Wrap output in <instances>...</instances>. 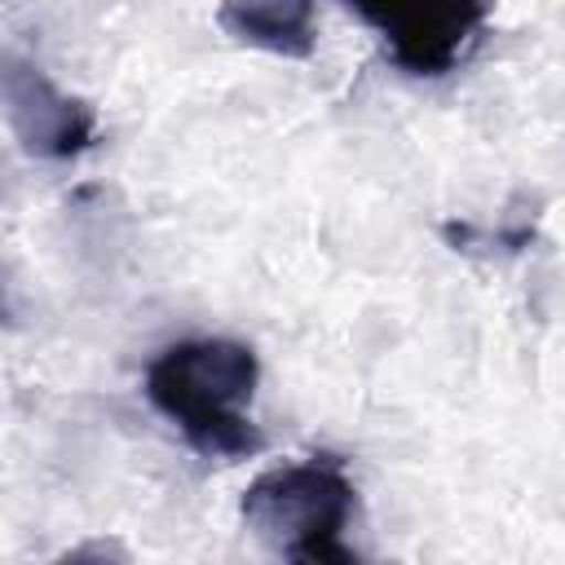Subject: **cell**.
<instances>
[{"mask_svg": "<svg viewBox=\"0 0 565 565\" xmlns=\"http://www.w3.org/2000/svg\"><path fill=\"white\" fill-rule=\"evenodd\" d=\"M260 362L243 340L199 335L177 340L146 366L150 406L185 437L203 459H247L265 446L252 424Z\"/></svg>", "mask_w": 565, "mask_h": 565, "instance_id": "obj_1", "label": "cell"}, {"mask_svg": "<svg viewBox=\"0 0 565 565\" xmlns=\"http://www.w3.org/2000/svg\"><path fill=\"white\" fill-rule=\"evenodd\" d=\"M216 22L238 44L278 57H309L318 44L313 0H221Z\"/></svg>", "mask_w": 565, "mask_h": 565, "instance_id": "obj_5", "label": "cell"}, {"mask_svg": "<svg viewBox=\"0 0 565 565\" xmlns=\"http://www.w3.org/2000/svg\"><path fill=\"white\" fill-rule=\"evenodd\" d=\"M353 516L358 490L335 455L265 468L243 490V525L287 561H353V547H344Z\"/></svg>", "mask_w": 565, "mask_h": 565, "instance_id": "obj_2", "label": "cell"}, {"mask_svg": "<svg viewBox=\"0 0 565 565\" xmlns=\"http://www.w3.org/2000/svg\"><path fill=\"white\" fill-rule=\"evenodd\" d=\"M4 102H9L13 132L22 137V146L31 154L66 159L93 141L97 115L84 102L57 93L35 66H26L18 57H9V71H4Z\"/></svg>", "mask_w": 565, "mask_h": 565, "instance_id": "obj_4", "label": "cell"}, {"mask_svg": "<svg viewBox=\"0 0 565 565\" xmlns=\"http://www.w3.org/2000/svg\"><path fill=\"white\" fill-rule=\"evenodd\" d=\"M411 75H446L477 44L486 0H344Z\"/></svg>", "mask_w": 565, "mask_h": 565, "instance_id": "obj_3", "label": "cell"}]
</instances>
